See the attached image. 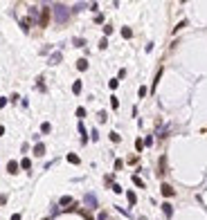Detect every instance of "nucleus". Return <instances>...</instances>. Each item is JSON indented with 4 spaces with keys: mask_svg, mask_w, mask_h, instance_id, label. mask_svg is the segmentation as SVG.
<instances>
[{
    "mask_svg": "<svg viewBox=\"0 0 207 220\" xmlns=\"http://www.w3.org/2000/svg\"><path fill=\"white\" fill-rule=\"evenodd\" d=\"M54 11H56V18H59L61 22H63V20H68V9H65V7L56 5V7H54Z\"/></svg>",
    "mask_w": 207,
    "mask_h": 220,
    "instance_id": "nucleus-1",
    "label": "nucleus"
},
{
    "mask_svg": "<svg viewBox=\"0 0 207 220\" xmlns=\"http://www.w3.org/2000/svg\"><path fill=\"white\" fill-rule=\"evenodd\" d=\"M47 20H50V9L43 7V14H41V20H38V25L45 27V25H47Z\"/></svg>",
    "mask_w": 207,
    "mask_h": 220,
    "instance_id": "nucleus-2",
    "label": "nucleus"
},
{
    "mask_svg": "<svg viewBox=\"0 0 207 220\" xmlns=\"http://www.w3.org/2000/svg\"><path fill=\"white\" fill-rule=\"evenodd\" d=\"M160 189H162V195H167V198H171V195L176 193V191H174V187H169V184H162Z\"/></svg>",
    "mask_w": 207,
    "mask_h": 220,
    "instance_id": "nucleus-3",
    "label": "nucleus"
},
{
    "mask_svg": "<svg viewBox=\"0 0 207 220\" xmlns=\"http://www.w3.org/2000/svg\"><path fill=\"white\" fill-rule=\"evenodd\" d=\"M18 166H20L18 162H16V160H11L9 164H7V171H9V173H18Z\"/></svg>",
    "mask_w": 207,
    "mask_h": 220,
    "instance_id": "nucleus-4",
    "label": "nucleus"
},
{
    "mask_svg": "<svg viewBox=\"0 0 207 220\" xmlns=\"http://www.w3.org/2000/svg\"><path fill=\"white\" fill-rule=\"evenodd\" d=\"M34 155H38V157L45 155V146H43V144H36V146H34Z\"/></svg>",
    "mask_w": 207,
    "mask_h": 220,
    "instance_id": "nucleus-5",
    "label": "nucleus"
},
{
    "mask_svg": "<svg viewBox=\"0 0 207 220\" xmlns=\"http://www.w3.org/2000/svg\"><path fill=\"white\" fill-rule=\"evenodd\" d=\"M86 205H90V207H97V198H95L93 193H88V195H86Z\"/></svg>",
    "mask_w": 207,
    "mask_h": 220,
    "instance_id": "nucleus-6",
    "label": "nucleus"
},
{
    "mask_svg": "<svg viewBox=\"0 0 207 220\" xmlns=\"http://www.w3.org/2000/svg\"><path fill=\"white\" fill-rule=\"evenodd\" d=\"M77 67H79L81 72H83V70H88V61H86V59H79V61H77Z\"/></svg>",
    "mask_w": 207,
    "mask_h": 220,
    "instance_id": "nucleus-7",
    "label": "nucleus"
},
{
    "mask_svg": "<svg viewBox=\"0 0 207 220\" xmlns=\"http://www.w3.org/2000/svg\"><path fill=\"white\" fill-rule=\"evenodd\" d=\"M162 211L167 213V216H171V213H174V209H171V205H169V202H164V205H162Z\"/></svg>",
    "mask_w": 207,
    "mask_h": 220,
    "instance_id": "nucleus-8",
    "label": "nucleus"
},
{
    "mask_svg": "<svg viewBox=\"0 0 207 220\" xmlns=\"http://www.w3.org/2000/svg\"><path fill=\"white\" fill-rule=\"evenodd\" d=\"M72 92H74V95H79V92H81V81H74V85H72Z\"/></svg>",
    "mask_w": 207,
    "mask_h": 220,
    "instance_id": "nucleus-9",
    "label": "nucleus"
},
{
    "mask_svg": "<svg viewBox=\"0 0 207 220\" xmlns=\"http://www.w3.org/2000/svg\"><path fill=\"white\" fill-rule=\"evenodd\" d=\"M30 166H32V162H30V160H27V157H25V160H23V162H20V169H25V171H27V169H30Z\"/></svg>",
    "mask_w": 207,
    "mask_h": 220,
    "instance_id": "nucleus-10",
    "label": "nucleus"
},
{
    "mask_svg": "<svg viewBox=\"0 0 207 220\" xmlns=\"http://www.w3.org/2000/svg\"><path fill=\"white\" fill-rule=\"evenodd\" d=\"M122 36H124V38H131V36H133V32H131L128 27H124V29H122Z\"/></svg>",
    "mask_w": 207,
    "mask_h": 220,
    "instance_id": "nucleus-11",
    "label": "nucleus"
},
{
    "mask_svg": "<svg viewBox=\"0 0 207 220\" xmlns=\"http://www.w3.org/2000/svg\"><path fill=\"white\" fill-rule=\"evenodd\" d=\"M68 162H72V164H79V157H77L74 153H70V155H68Z\"/></svg>",
    "mask_w": 207,
    "mask_h": 220,
    "instance_id": "nucleus-12",
    "label": "nucleus"
},
{
    "mask_svg": "<svg viewBox=\"0 0 207 220\" xmlns=\"http://www.w3.org/2000/svg\"><path fill=\"white\" fill-rule=\"evenodd\" d=\"M126 195H128V202H131V205H135V193H133V191H128V193H126Z\"/></svg>",
    "mask_w": 207,
    "mask_h": 220,
    "instance_id": "nucleus-13",
    "label": "nucleus"
},
{
    "mask_svg": "<svg viewBox=\"0 0 207 220\" xmlns=\"http://www.w3.org/2000/svg\"><path fill=\"white\" fill-rule=\"evenodd\" d=\"M59 61H61V54H54V56L50 59V63H52V65H54V63H59Z\"/></svg>",
    "mask_w": 207,
    "mask_h": 220,
    "instance_id": "nucleus-14",
    "label": "nucleus"
},
{
    "mask_svg": "<svg viewBox=\"0 0 207 220\" xmlns=\"http://www.w3.org/2000/svg\"><path fill=\"white\" fill-rule=\"evenodd\" d=\"M77 117H79V119L86 117V110H83V108H77Z\"/></svg>",
    "mask_w": 207,
    "mask_h": 220,
    "instance_id": "nucleus-15",
    "label": "nucleus"
},
{
    "mask_svg": "<svg viewBox=\"0 0 207 220\" xmlns=\"http://www.w3.org/2000/svg\"><path fill=\"white\" fill-rule=\"evenodd\" d=\"M41 130H43V132H50V130H52V126H50V124H47V121H45V124H43V126H41Z\"/></svg>",
    "mask_w": 207,
    "mask_h": 220,
    "instance_id": "nucleus-16",
    "label": "nucleus"
},
{
    "mask_svg": "<svg viewBox=\"0 0 207 220\" xmlns=\"http://www.w3.org/2000/svg\"><path fill=\"white\" fill-rule=\"evenodd\" d=\"M70 202H72V198H70V195H65V198H61V205H70Z\"/></svg>",
    "mask_w": 207,
    "mask_h": 220,
    "instance_id": "nucleus-17",
    "label": "nucleus"
},
{
    "mask_svg": "<svg viewBox=\"0 0 207 220\" xmlns=\"http://www.w3.org/2000/svg\"><path fill=\"white\" fill-rule=\"evenodd\" d=\"M111 106H113V108H117V106H119V101H117V97H111Z\"/></svg>",
    "mask_w": 207,
    "mask_h": 220,
    "instance_id": "nucleus-18",
    "label": "nucleus"
},
{
    "mask_svg": "<svg viewBox=\"0 0 207 220\" xmlns=\"http://www.w3.org/2000/svg\"><path fill=\"white\" fill-rule=\"evenodd\" d=\"M135 148H137V150H142V148H144V142L137 139V142H135Z\"/></svg>",
    "mask_w": 207,
    "mask_h": 220,
    "instance_id": "nucleus-19",
    "label": "nucleus"
},
{
    "mask_svg": "<svg viewBox=\"0 0 207 220\" xmlns=\"http://www.w3.org/2000/svg\"><path fill=\"white\" fill-rule=\"evenodd\" d=\"M111 139H113V142H119V139H122V137H119L117 132H111Z\"/></svg>",
    "mask_w": 207,
    "mask_h": 220,
    "instance_id": "nucleus-20",
    "label": "nucleus"
},
{
    "mask_svg": "<svg viewBox=\"0 0 207 220\" xmlns=\"http://www.w3.org/2000/svg\"><path fill=\"white\" fill-rule=\"evenodd\" d=\"M133 182H135V184H137V187H144V182H142V180H140V177H137V175H135V177H133Z\"/></svg>",
    "mask_w": 207,
    "mask_h": 220,
    "instance_id": "nucleus-21",
    "label": "nucleus"
},
{
    "mask_svg": "<svg viewBox=\"0 0 207 220\" xmlns=\"http://www.w3.org/2000/svg\"><path fill=\"white\" fill-rule=\"evenodd\" d=\"M11 220H20V213H14V216H11Z\"/></svg>",
    "mask_w": 207,
    "mask_h": 220,
    "instance_id": "nucleus-22",
    "label": "nucleus"
},
{
    "mask_svg": "<svg viewBox=\"0 0 207 220\" xmlns=\"http://www.w3.org/2000/svg\"><path fill=\"white\" fill-rule=\"evenodd\" d=\"M0 135H5V128H2V126H0Z\"/></svg>",
    "mask_w": 207,
    "mask_h": 220,
    "instance_id": "nucleus-23",
    "label": "nucleus"
}]
</instances>
